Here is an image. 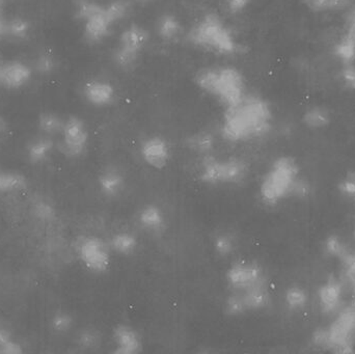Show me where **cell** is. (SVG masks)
Listing matches in <instances>:
<instances>
[{
  "label": "cell",
  "instance_id": "5",
  "mask_svg": "<svg viewBox=\"0 0 355 354\" xmlns=\"http://www.w3.org/2000/svg\"><path fill=\"white\" fill-rule=\"evenodd\" d=\"M192 46L221 56H233L241 51V44L227 23L214 12L198 19L187 33Z\"/></svg>",
  "mask_w": 355,
  "mask_h": 354
},
{
  "label": "cell",
  "instance_id": "46",
  "mask_svg": "<svg viewBox=\"0 0 355 354\" xmlns=\"http://www.w3.org/2000/svg\"><path fill=\"white\" fill-rule=\"evenodd\" d=\"M352 236H354V240H355V228L354 230V233H352Z\"/></svg>",
  "mask_w": 355,
  "mask_h": 354
},
{
  "label": "cell",
  "instance_id": "13",
  "mask_svg": "<svg viewBox=\"0 0 355 354\" xmlns=\"http://www.w3.org/2000/svg\"><path fill=\"white\" fill-rule=\"evenodd\" d=\"M110 339L114 346L112 353L116 354L141 353L145 346L143 336L130 324H116L112 328Z\"/></svg>",
  "mask_w": 355,
  "mask_h": 354
},
{
  "label": "cell",
  "instance_id": "1",
  "mask_svg": "<svg viewBox=\"0 0 355 354\" xmlns=\"http://www.w3.org/2000/svg\"><path fill=\"white\" fill-rule=\"evenodd\" d=\"M227 294L223 311L233 319L262 313L272 305L270 278L262 264L254 260L237 259L225 272Z\"/></svg>",
  "mask_w": 355,
  "mask_h": 354
},
{
  "label": "cell",
  "instance_id": "18",
  "mask_svg": "<svg viewBox=\"0 0 355 354\" xmlns=\"http://www.w3.org/2000/svg\"><path fill=\"white\" fill-rule=\"evenodd\" d=\"M33 76V70L24 62H10L0 67V87L17 89L24 87Z\"/></svg>",
  "mask_w": 355,
  "mask_h": 354
},
{
  "label": "cell",
  "instance_id": "4",
  "mask_svg": "<svg viewBox=\"0 0 355 354\" xmlns=\"http://www.w3.org/2000/svg\"><path fill=\"white\" fill-rule=\"evenodd\" d=\"M300 177V164L295 158L290 155L275 158L263 175L259 185L261 203L273 208L292 199Z\"/></svg>",
  "mask_w": 355,
  "mask_h": 354
},
{
  "label": "cell",
  "instance_id": "8",
  "mask_svg": "<svg viewBox=\"0 0 355 354\" xmlns=\"http://www.w3.org/2000/svg\"><path fill=\"white\" fill-rule=\"evenodd\" d=\"M75 253L87 272L101 276L112 267V253L107 241L94 235H83L75 241Z\"/></svg>",
  "mask_w": 355,
  "mask_h": 354
},
{
  "label": "cell",
  "instance_id": "12",
  "mask_svg": "<svg viewBox=\"0 0 355 354\" xmlns=\"http://www.w3.org/2000/svg\"><path fill=\"white\" fill-rule=\"evenodd\" d=\"M343 280L331 274L317 291L319 307L325 315L336 316L343 308Z\"/></svg>",
  "mask_w": 355,
  "mask_h": 354
},
{
  "label": "cell",
  "instance_id": "20",
  "mask_svg": "<svg viewBox=\"0 0 355 354\" xmlns=\"http://www.w3.org/2000/svg\"><path fill=\"white\" fill-rule=\"evenodd\" d=\"M335 52L336 55L344 64H354L355 60V8L348 16L345 35L337 44Z\"/></svg>",
  "mask_w": 355,
  "mask_h": 354
},
{
  "label": "cell",
  "instance_id": "36",
  "mask_svg": "<svg viewBox=\"0 0 355 354\" xmlns=\"http://www.w3.org/2000/svg\"><path fill=\"white\" fill-rule=\"evenodd\" d=\"M35 70L42 75H50L55 71L56 60L51 52H42L37 56L35 64Z\"/></svg>",
  "mask_w": 355,
  "mask_h": 354
},
{
  "label": "cell",
  "instance_id": "37",
  "mask_svg": "<svg viewBox=\"0 0 355 354\" xmlns=\"http://www.w3.org/2000/svg\"><path fill=\"white\" fill-rule=\"evenodd\" d=\"M338 191L342 197L349 201H355V170H348L345 176L340 180Z\"/></svg>",
  "mask_w": 355,
  "mask_h": 354
},
{
  "label": "cell",
  "instance_id": "3",
  "mask_svg": "<svg viewBox=\"0 0 355 354\" xmlns=\"http://www.w3.org/2000/svg\"><path fill=\"white\" fill-rule=\"evenodd\" d=\"M194 82L202 93L210 96L223 108L235 105L246 95L245 77L235 67L202 69L194 76Z\"/></svg>",
  "mask_w": 355,
  "mask_h": 354
},
{
  "label": "cell",
  "instance_id": "19",
  "mask_svg": "<svg viewBox=\"0 0 355 354\" xmlns=\"http://www.w3.org/2000/svg\"><path fill=\"white\" fill-rule=\"evenodd\" d=\"M112 255L128 258L135 255L139 249V240L131 231L121 230L114 233L107 241Z\"/></svg>",
  "mask_w": 355,
  "mask_h": 354
},
{
  "label": "cell",
  "instance_id": "28",
  "mask_svg": "<svg viewBox=\"0 0 355 354\" xmlns=\"http://www.w3.org/2000/svg\"><path fill=\"white\" fill-rule=\"evenodd\" d=\"M102 343L103 337L96 328H83L76 336V346L83 351H97L102 346Z\"/></svg>",
  "mask_w": 355,
  "mask_h": 354
},
{
  "label": "cell",
  "instance_id": "40",
  "mask_svg": "<svg viewBox=\"0 0 355 354\" xmlns=\"http://www.w3.org/2000/svg\"><path fill=\"white\" fill-rule=\"evenodd\" d=\"M252 0H225V6L227 12L233 15L240 14L250 6Z\"/></svg>",
  "mask_w": 355,
  "mask_h": 354
},
{
  "label": "cell",
  "instance_id": "45",
  "mask_svg": "<svg viewBox=\"0 0 355 354\" xmlns=\"http://www.w3.org/2000/svg\"><path fill=\"white\" fill-rule=\"evenodd\" d=\"M350 288H352V297H354V301H352V303H354L355 305V282L352 283V285H349Z\"/></svg>",
  "mask_w": 355,
  "mask_h": 354
},
{
  "label": "cell",
  "instance_id": "11",
  "mask_svg": "<svg viewBox=\"0 0 355 354\" xmlns=\"http://www.w3.org/2000/svg\"><path fill=\"white\" fill-rule=\"evenodd\" d=\"M141 160L153 170H164L172 160L170 143L160 135H152L141 141L139 145Z\"/></svg>",
  "mask_w": 355,
  "mask_h": 354
},
{
  "label": "cell",
  "instance_id": "27",
  "mask_svg": "<svg viewBox=\"0 0 355 354\" xmlns=\"http://www.w3.org/2000/svg\"><path fill=\"white\" fill-rule=\"evenodd\" d=\"M331 122V116L327 108L321 106H315V107L309 108L304 116H302V123L308 128L318 130L329 126Z\"/></svg>",
  "mask_w": 355,
  "mask_h": 354
},
{
  "label": "cell",
  "instance_id": "32",
  "mask_svg": "<svg viewBox=\"0 0 355 354\" xmlns=\"http://www.w3.org/2000/svg\"><path fill=\"white\" fill-rule=\"evenodd\" d=\"M31 33V23L22 17H14L6 23V37L24 39Z\"/></svg>",
  "mask_w": 355,
  "mask_h": 354
},
{
  "label": "cell",
  "instance_id": "33",
  "mask_svg": "<svg viewBox=\"0 0 355 354\" xmlns=\"http://www.w3.org/2000/svg\"><path fill=\"white\" fill-rule=\"evenodd\" d=\"M0 353L21 354L23 347L12 336L8 328L0 326Z\"/></svg>",
  "mask_w": 355,
  "mask_h": 354
},
{
  "label": "cell",
  "instance_id": "23",
  "mask_svg": "<svg viewBox=\"0 0 355 354\" xmlns=\"http://www.w3.org/2000/svg\"><path fill=\"white\" fill-rule=\"evenodd\" d=\"M186 147L192 153L196 154L200 157L214 154L216 147V139L209 131H198L192 133L186 139Z\"/></svg>",
  "mask_w": 355,
  "mask_h": 354
},
{
  "label": "cell",
  "instance_id": "30",
  "mask_svg": "<svg viewBox=\"0 0 355 354\" xmlns=\"http://www.w3.org/2000/svg\"><path fill=\"white\" fill-rule=\"evenodd\" d=\"M314 12H338L350 8L354 0H302Z\"/></svg>",
  "mask_w": 355,
  "mask_h": 354
},
{
  "label": "cell",
  "instance_id": "35",
  "mask_svg": "<svg viewBox=\"0 0 355 354\" xmlns=\"http://www.w3.org/2000/svg\"><path fill=\"white\" fill-rule=\"evenodd\" d=\"M51 328L56 334H68L74 326V318L68 312L60 311L51 318Z\"/></svg>",
  "mask_w": 355,
  "mask_h": 354
},
{
  "label": "cell",
  "instance_id": "10",
  "mask_svg": "<svg viewBox=\"0 0 355 354\" xmlns=\"http://www.w3.org/2000/svg\"><path fill=\"white\" fill-rule=\"evenodd\" d=\"M60 152L70 159H78L87 153L89 133L87 124L78 116H69L62 128Z\"/></svg>",
  "mask_w": 355,
  "mask_h": 354
},
{
  "label": "cell",
  "instance_id": "24",
  "mask_svg": "<svg viewBox=\"0 0 355 354\" xmlns=\"http://www.w3.org/2000/svg\"><path fill=\"white\" fill-rule=\"evenodd\" d=\"M156 31L162 41L171 43V42L177 41L181 37L183 33V25L176 15L168 12L158 19Z\"/></svg>",
  "mask_w": 355,
  "mask_h": 354
},
{
  "label": "cell",
  "instance_id": "29",
  "mask_svg": "<svg viewBox=\"0 0 355 354\" xmlns=\"http://www.w3.org/2000/svg\"><path fill=\"white\" fill-rule=\"evenodd\" d=\"M64 120L54 112H43L37 118V127L44 135L53 136L60 134L64 128Z\"/></svg>",
  "mask_w": 355,
  "mask_h": 354
},
{
  "label": "cell",
  "instance_id": "48",
  "mask_svg": "<svg viewBox=\"0 0 355 354\" xmlns=\"http://www.w3.org/2000/svg\"><path fill=\"white\" fill-rule=\"evenodd\" d=\"M354 207H355V201L354 202ZM354 218H355V209H354Z\"/></svg>",
  "mask_w": 355,
  "mask_h": 354
},
{
  "label": "cell",
  "instance_id": "39",
  "mask_svg": "<svg viewBox=\"0 0 355 354\" xmlns=\"http://www.w3.org/2000/svg\"><path fill=\"white\" fill-rule=\"evenodd\" d=\"M33 211L37 220L44 222H51L55 218V209L53 206L44 200H39L33 204Z\"/></svg>",
  "mask_w": 355,
  "mask_h": 354
},
{
  "label": "cell",
  "instance_id": "2",
  "mask_svg": "<svg viewBox=\"0 0 355 354\" xmlns=\"http://www.w3.org/2000/svg\"><path fill=\"white\" fill-rule=\"evenodd\" d=\"M273 124L270 104L258 95L246 94L241 101L225 108L220 135L230 143H244L266 136Z\"/></svg>",
  "mask_w": 355,
  "mask_h": 354
},
{
  "label": "cell",
  "instance_id": "21",
  "mask_svg": "<svg viewBox=\"0 0 355 354\" xmlns=\"http://www.w3.org/2000/svg\"><path fill=\"white\" fill-rule=\"evenodd\" d=\"M213 253L220 259H230L237 253L239 247L238 237L232 231L220 230L211 239Z\"/></svg>",
  "mask_w": 355,
  "mask_h": 354
},
{
  "label": "cell",
  "instance_id": "43",
  "mask_svg": "<svg viewBox=\"0 0 355 354\" xmlns=\"http://www.w3.org/2000/svg\"><path fill=\"white\" fill-rule=\"evenodd\" d=\"M6 129V121L3 120L1 116H0V133L4 132Z\"/></svg>",
  "mask_w": 355,
  "mask_h": 354
},
{
  "label": "cell",
  "instance_id": "25",
  "mask_svg": "<svg viewBox=\"0 0 355 354\" xmlns=\"http://www.w3.org/2000/svg\"><path fill=\"white\" fill-rule=\"evenodd\" d=\"M310 295L304 287L292 285L284 293V305L290 312H302L309 303Z\"/></svg>",
  "mask_w": 355,
  "mask_h": 354
},
{
  "label": "cell",
  "instance_id": "22",
  "mask_svg": "<svg viewBox=\"0 0 355 354\" xmlns=\"http://www.w3.org/2000/svg\"><path fill=\"white\" fill-rule=\"evenodd\" d=\"M55 143L51 136L41 135L35 137L26 147V156L31 164H41L51 156Z\"/></svg>",
  "mask_w": 355,
  "mask_h": 354
},
{
  "label": "cell",
  "instance_id": "49",
  "mask_svg": "<svg viewBox=\"0 0 355 354\" xmlns=\"http://www.w3.org/2000/svg\"><path fill=\"white\" fill-rule=\"evenodd\" d=\"M0 67H1V66H0Z\"/></svg>",
  "mask_w": 355,
  "mask_h": 354
},
{
  "label": "cell",
  "instance_id": "15",
  "mask_svg": "<svg viewBox=\"0 0 355 354\" xmlns=\"http://www.w3.org/2000/svg\"><path fill=\"white\" fill-rule=\"evenodd\" d=\"M137 224L150 236H162L168 229V216L157 204H146L137 212Z\"/></svg>",
  "mask_w": 355,
  "mask_h": 354
},
{
  "label": "cell",
  "instance_id": "6",
  "mask_svg": "<svg viewBox=\"0 0 355 354\" xmlns=\"http://www.w3.org/2000/svg\"><path fill=\"white\" fill-rule=\"evenodd\" d=\"M250 170V164L242 158H218L211 154L200 157L198 178L205 186H239L248 180Z\"/></svg>",
  "mask_w": 355,
  "mask_h": 354
},
{
  "label": "cell",
  "instance_id": "34",
  "mask_svg": "<svg viewBox=\"0 0 355 354\" xmlns=\"http://www.w3.org/2000/svg\"><path fill=\"white\" fill-rule=\"evenodd\" d=\"M106 10L114 24L122 22L130 12V4L127 0H112L105 3Z\"/></svg>",
  "mask_w": 355,
  "mask_h": 354
},
{
  "label": "cell",
  "instance_id": "17",
  "mask_svg": "<svg viewBox=\"0 0 355 354\" xmlns=\"http://www.w3.org/2000/svg\"><path fill=\"white\" fill-rule=\"evenodd\" d=\"M83 95L95 107H108L116 100V91L110 81L93 79L83 85Z\"/></svg>",
  "mask_w": 355,
  "mask_h": 354
},
{
  "label": "cell",
  "instance_id": "44",
  "mask_svg": "<svg viewBox=\"0 0 355 354\" xmlns=\"http://www.w3.org/2000/svg\"><path fill=\"white\" fill-rule=\"evenodd\" d=\"M6 0H0V15L3 12L4 8H6Z\"/></svg>",
  "mask_w": 355,
  "mask_h": 354
},
{
  "label": "cell",
  "instance_id": "31",
  "mask_svg": "<svg viewBox=\"0 0 355 354\" xmlns=\"http://www.w3.org/2000/svg\"><path fill=\"white\" fill-rule=\"evenodd\" d=\"M323 249H324V253L327 256L339 261L352 249L348 247L347 243L344 241L341 236L337 234H331L329 235L323 241Z\"/></svg>",
  "mask_w": 355,
  "mask_h": 354
},
{
  "label": "cell",
  "instance_id": "16",
  "mask_svg": "<svg viewBox=\"0 0 355 354\" xmlns=\"http://www.w3.org/2000/svg\"><path fill=\"white\" fill-rule=\"evenodd\" d=\"M98 189L105 199L116 200L126 191L127 178L116 166H107L100 172L97 179Z\"/></svg>",
  "mask_w": 355,
  "mask_h": 354
},
{
  "label": "cell",
  "instance_id": "42",
  "mask_svg": "<svg viewBox=\"0 0 355 354\" xmlns=\"http://www.w3.org/2000/svg\"><path fill=\"white\" fill-rule=\"evenodd\" d=\"M6 23H8V21L4 20L0 15V39L6 37Z\"/></svg>",
  "mask_w": 355,
  "mask_h": 354
},
{
  "label": "cell",
  "instance_id": "7",
  "mask_svg": "<svg viewBox=\"0 0 355 354\" xmlns=\"http://www.w3.org/2000/svg\"><path fill=\"white\" fill-rule=\"evenodd\" d=\"M313 345L335 353H355V305L343 307L327 328L313 333Z\"/></svg>",
  "mask_w": 355,
  "mask_h": 354
},
{
  "label": "cell",
  "instance_id": "41",
  "mask_svg": "<svg viewBox=\"0 0 355 354\" xmlns=\"http://www.w3.org/2000/svg\"><path fill=\"white\" fill-rule=\"evenodd\" d=\"M342 78L344 83L350 89L355 91V66L349 64H345L343 70H342Z\"/></svg>",
  "mask_w": 355,
  "mask_h": 354
},
{
  "label": "cell",
  "instance_id": "14",
  "mask_svg": "<svg viewBox=\"0 0 355 354\" xmlns=\"http://www.w3.org/2000/svg\"><path fill=\"white\" fill-rule=\"evenodd\" d=\"M81 23L83 25V37L89 44L103 42L112 33V27L116 25L107 14L106 6L103 3Z\"/></svg>",
  "mask_w": 355,
  "mask_h": 354
},
{
  "label": "cell",
  "instance_id": "47",
  "mask_svg": "<svg viewBox=\"0 0 355 354\" xmlns=\"http://www.w3.org/2000/svg\"><path fill=\"white\" fill-rule=\"evenodd\" d=\"M137 1H146V0H137Z\"/></svg>",
  "mask_w": 355,
  "mask_h": 354
},
{
  "label": "cell",
  "instance_id": "26",
  "mask_svg": "<svg viewBox=\"0 0 355 354\" xmlns=\"http://www.w3.org/2000/svg\"><path fill=\"white\" fill-rule=\"evenodd\" d=\"M27 187V179L17 170H0V195L14 193L24 191Z\"/></svg>",
  "mask_w": 355,
  "mask_h": 354
},
{
  "label": "cell",
  "instance_id": "9",
  "mask_svg": "<svg viewBox=\"0 0 355 354\" xmlns=\"http://www.w3.org/2000/svg\"><path fill=\"white\" fill-rule=\"evenodd\" d=\"M149 33L139 24L129 25L122 31L114 51V62L122 70L129 71L137 66L148 42Z\"/></svg>",
  "mask_w": 355,
  "mask_h": 354
},
{
  "label": "cell",
  "instance_id": "38",
  "mask_svg": "<svg viewBox=\"0 0 355 354\" xmlns=\"http://www.w3.org/2000/svg\"><path fill=\"white\" fill-rule=\"evenodd\" d=\"M343 272V282L352 285L355 282V251L350 249L341 260H339Z\"/></svg>",
  "mask_w": 355,
  "mask_h": 354
}]
</instances>
